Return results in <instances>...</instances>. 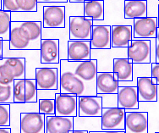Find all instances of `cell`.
I'll list each match as a JSON object with an SVG mask.
<instances>
[{
	"mask_svg": "<svg viewBox=\"0 0 159 133\" xmlns=\"http://www.w3.org/2000/svg\"><path fill=\"white\" fill-rule=\"evenodd\" d=\"M133 38L156 39L157 18L147 16L133 20Z\"/></svg>",
	"mask_w": 159,
	"mask_h": 133,
	"instance_id": "30bf717a",
	"label": "cell"
},
{
	"mask_svg": "<svg viewBox=\"0 0 159 133\" xmlns=\"http://www.w3.org/2000/svg\"><path fill=\"white\" fill-rule=\"evenodd\" d=\"M40 56L42 64H59L60 46L59 39L44 38L41 40Z\"/></svg>",
	"mask_w": 159,
	"mask_h": 133,
	"instance_id": "9a60e30c",
	"label": "cell"
},
{
	"mask_svg": "<svg viewBox=\"0 0 159 133\" xmlns=\"http://www.w3.org/2000/svg\"><path fill=\"white\" fill-rule=\"evenodd\" d=\"M37 3H68V0H37Z\"/></svg>",
	"mask_w": 159,
	"mask_h": 133,
	"instance_id": "8d00e7d4",
	"label": "cell"
},
{
	"mask_svg": "<svg viewBox=\"0 0 159 133\" xmlns=\"http://www.w3.org/2000/svg\"><path fill=\"white\" fill-rule=\"evenodd\" d=\"M125 109L110 107L102 108L101 115L102 131H125Z\"/></svg>",
	"mask_w": 159,
	"mask_h": 133,
	"instance_id": "5b68a950",
	"label": "cell"
},
{
	"mask_svg": "<svg viewBox=\"0 0 159 133\" xmlns=\"http://www.w3.org/2000/svg\"><path fill=\"white\" fill-rule=\"evenodd\" d=\"M2 10L11 13L20 12L16 0H2Z\"/></svg>",
	"mask_w": 159,
	"mask_h": 133,
	"instance_id": "e575fe53",
	"label": "cell"
},
{
	"mask_svg": "<svg viewBox=\"0 0 159 133\" xmlns=\"http://www.w3.org/2000/svg\"><path fill=\"white\" fill-rule=\"evenodd\" d=\"M64 62L75 75L84 80L85 82L96 86L97 74H98V60L91 59L90 60L80 62H70L64 59Z\"/></svg>",
	"mask_w": 159,
	"mask_h": 133,
	"instance_id": "52a82bcc",
	"label": "cell"
},
{
	"mask_svg": "<svg viewBox=\"0 0 159 133\" xmlns=\"http://www.w3.org/2000/svg\"><path fill=\"white\" fill-rule=\"evenodd\" d=\"M25 103H37V83L35 79L25 78Z\"/></svg>",
	"mask_w": 159,
	"mask_h": 133,
	"instance_id": "f546056e",
	"label": "cell"
},
{
	"mask_svg": "<svg viewBox=\"0 0 159 133\" xmlns=\"http://www.w3.org/2000/svg\"><path fill=\"white\" fill-rule=\"evenodd\" d=\"M155 40H156V42L159 43V27H157V37Z\"/></svg>",
	"mask_w": 159,
	"mask_h": 133,
	"instance_id": "ee69618b",
	"label": "cell"
},
{
	"mask_svg": "<svg viewBox=\"0 0 159 133\" xmlns=\"http://www.w3.org/2000/svg\"><path fill=\"white\" fill-rule=\"evenodd\" d=\"M90 41L69 40L67 46V60L70 62H80L92 59Z\"/></svg>",
	"mask_w": 159,
	"mask_h": 133,
	"instance_id": "4fadbf2b",
	"label": "cell"
},
{
	"mask_svg": "<svg viewBox=\"0 0 159 133\" xmlns=\"http://www.w3.org/2000/svg\"><path fill=\"white\" fill-rule=\"evenodd\" d=\"M113 72L117 75L119 82H133L134 67L127 58H116L113 61Z\"/></svg>",
	"mask_w": 159,
	"mask_h": 133,
	"instance_id": "7402d4cb",
	"label": "cell"
},
{
	"mask_svg": "<svg viewBox=\"0 0 159 133\" xmlns=\"http://www.w3.org/2000/svg\"><path fill=\"white\" fill-rule=\"evenodd\" d=\"M139 103L157 102V85L151 76H140L136 79Z\"/></svg>",
	"mask_w": 159,
	"mask_h": 133,
	"instance_id": "ac0fdd59",
	"label": "cell"
},
{
	"mask_svg": "<svg viewBox=\"0 0 159 133\" xmlns=\"http://www.w3.org/2000/svg\"><path fill=\"white\" fill-rule=\"evenodd\" d=\"M133 39L132 25H111V48H127L129 42Z\"/></svg>",
	"mask_w": 159,
	"mask_h": 133,
	"instance_id": "ffe728a7",
	"label": "cell"
},
{
	"mask_svg": "<svg viewBox=\"0 0 159 133\" xmlns=\"http://www.w3.org/2000/svg\"><path fill=\"white\" fill-rule=\"evenodd\" d=\"M87 1H90V0H68V2L71 3H83Z\"/></svg>",
	"mask_w": 159,
	"mask_h": 133,
	"instance_id": "60d3db41",
	"label": "cell"
},
{
	"mask_svg": "<svg viewBox=\"0 0 159 133\" xmlns=\"http://www.w3.org/2000/svg\"><path fill=\"white\" fill-rule=\"evenodd\" d=\"M119 89V80L116 74L111 72L98 71L96 80L97 96L101 94H117Z\"/></svg>",
	"mask_w": 159,
	"mask_h": 133,
	"instance_id": "d6986e66",
	"label": "cell"
},
{
	"mask_svg": "<svg viewBox=\"0 0 159 133\" xmlns=\"http://www.w3.org/2000/svg\"><path fill=\"white\" fill-rule=\"evenodd\" d=\"M155 133H159V131H156V132H155Z\"/></svg>",
	"mask_w": 159,
	"mask_h": 133,
	"instance_id": "c3c4849f",
	"label": "cell"
},
{
	"mask_svg": "<svg viewBox=\"0 0 159 133\" xmlns=\"http://www.w3.org/2000/svg\"><path fill=\"white\" fill-rule=\"evenodd\" d=\"M3 41L0 38V59H3Z\"/></svg>",
	"mask_w": 159,
	"mask_h": 133,
	"instance_id": "ab89813d",
	"label": "cell"
},
{
	"mask_svg": "<svg viewBox=\"0 0 159 133\" xmlns=\"http://www.w3.org/2000/svg\"><path fill=\"white\" fill-rule=\"evenodd\" d=\"M102 133H125V131H102Z\"/></svg>",
	"mask_w": 159,
	"mask_h": 133,
	"instance_id": "b9f144b4",
	"label": "cell"
},
{
	"mask_svg": "<svg viewBox=\"0 0 159 133\" xmlns=\"http://www.w3.org/2000/svg\"><path fill=\"white\" fill-rule=\"evenodd\" d=\"M9 45V50H40L41 48L24 37L17 21H11Z\"/></svg>",
	"mask_w": 159,
	"mask_h": 133,
	"instance_id": "e0dca14e",
	"label": "cell"
},
{
	"mask_svg": "<svg viewBox=\"0 0 159 133\" xmlns=\"http://www.w3.org/2000/svg\"><path fill=\"white\" fill-rule=\"evenodd\" d=\"M8 65L12 69L15 80L25 79L26 72V60L25 58L19 57H6L5 58Z\"/></svg>",
	"mask_w": 159,
	"mask_h": 133,
	"instance_id": "484cf974",
	"label": "cell"
},
{
	"mask_svg": "<svg viewBox=\"0 0 159 133\" xmlns=\"http://www.w3.org/2000/svg\"><path fill=\"white\" fill-rule=\"evenodd\" d=\"M90 44L92 50L111 49V25H93Z\"/></svg>",
	"mask_w": 159,
	"mask_h": 133,
	"instance_id": "2e32d148",
	"label": "cell"
},
{
	"mask_svg": "<svg viewBox=\"0 0 159 133\" xmlns=\"http://www.w3.org/2000/svg\"><path fill=\"white\" fill-rule=\"evenodd\" d=\"M127 59L132 64H151V39L133 38L127 48Z\"/></svg>",
	"mask_w": 159,
	"mask_h": 133,
	"instance_id": "277c9868",
	"label": "cell"
},
{
	"mask_svg": "<svg viewBox=\"0 0 159 133\" xmlns=\"http://www.w3.org/2000/svg\"><path fill=\"white\" fill-rule=\"evenodd\" d=\"M147 0H125L124 14L125 19L144 18L147 16Z\"/></svg>",
	"mask_w": 159,
	"mask_h": 133,
	"instance_id": "cb8c5ba5",
	"label": "cell"
},
{
	"mask_svg": "<svg viewBox=\"0 0 159 133\" xmlns=\"http://www.w3.org/2000/svg\"><path fill=\"white\" fill-rule=\"evenodd\" d=\"M89 133H102V131H89Z\"/></svg>",
	"mask_w": 159,
	"mask_h": 133,
	"instance_id": "bcb514c9",
	"label": "cell"
},
{
	"mask_svg": "<svg viewBox=\"0 0 159 133\" xmlns=\"http://www.w3.org/2000/svg\"><path fill=\"white\" fill-rule=\"evenodd\" d=\"M43 27L62 29L66 26L65 6L45 5L43 8Z\"/></svg>",
	"mask_w": 159,
	"mask_h": 133,
	"instance_id": "9c48e42d",
	"label": "cell"
},
{
	"mask_svg": "<svg viewBox=\"0 0 159 133\" xmlns=\"http://www.w3.org/2000/svg\"><path fill=\"white\" fill-rule=\"evenodd\" d=\"M0 9H2V0H0Z\"/></svg>",
	"mask_w": 159,
	"mask_h": 133,
	"instance_id": "7dc6e473",
	"label": "cell"
},
{
	"mask_svg": "<svg viewBox=\"0 0 159 133\" xmlns=\"http://www.w3.org/2000/svg\"><path fill=\"white\" fill-rule=\"evenodd\" d=\"M136 86H119L117 93V107L125 110L139 109Z\"/></svg>",
	"mask_w": 159,
	"mask_h": 133,
	"instance_id": "5bb4252c",
	"label": "cell"
},
{
	"mask_svg": "<svg viewBox=\"0 0 159 133\" xmlns=\"http://www.w3.org/2000/svg\"><path fill=\"white\" fill-rule=\"evenodd\" d=\"M151 77L156 79L157 85H159V64L157 63L151 64Z\"/></svg>",
	"mask_w": 159,
	"mask_h": 133,
	"instance_id": "d590c367",
	"label": "cell"
},
{
	"mask_svg": "<svg viewBox=\"0 0 159 133\" xmlns=\"http://www.w3.org/2000/svg\"><path fill=\"white\" fill-rule=\"evenodd\" d=\"M125 133L149 132V114L146 111L125 110Z\"/></svg>",
	"mask_w": 159,
	"mask_h": 133,
	"instance_id": "ba28073f",
	"label": "cell"
},
{
	"mask_svg": "<svg viewBox=\"0 0 159 133\" xmlns=\"http://www.w3.org/2000/svg\"><path fill=\"white\" fill-rule=\"evenodd\" d=\"M15 77L12 69L8 65L5 58L0 59V84L8 85L14 82Z\"/></svg>",
	"mask_w": 159,
	"mask_h": 133,
	"instance_id": "83f0119b",
	"label": "cell"
},
{
	"mask_svg": "<svg viewBox=\"0 0 159 133\" xmlns=\"http://www.w3.org/2000/svg\"><path fill=\"white\" fill-rule=\"evenodd\" d=\"M19 26L21 30L24 37L31 43L41 46L42 40V29L43 23L42 21H17Z\"/></svg>",
	"mask_w": 159,
	"mask_h": 133,
	"instance_id": "603a6c76",
	"label": "cell"
},
{
	"mask_svg": "<svg viewBox=\"0 0 159 133\" xmlns=\"http://www.w3.org/2000/svg\"><path fill=\"white\" fill-rule=\"evenodd\" d=\"M0 103H14V82L8 85L0 84Z\"/></svg>",
	"mask_w": 159,
	"mask_h": 133,
	"instance_id": "4dcf8cb0",
	"label": "cell"
},
{
	"mask_svg": "<svg viewBox=\"0 0 159 133\" xmlns=\"http://www.w3.org/2000/svg\"><path fill=\"white\" fill-rule=\"evenodd\" d=\"M25 79L14 80V103H25Z\"/></svg>",
	"mask_w": 159,
	"mask_h": 133,
	"instance_id": "f1b7e54d",
	"label": "cell"
},
{
	"mask_svg": "<svg viewBox=\"0 0 159 133\" xmlns=\"http://www.w3.org/2000/svg\"><path fill=\"white\" fill-rule=\"evenodd\" d=\"M20 133H46V115L39 112H22Z\"/></svg>",
	"mask_w": 159,
	"mask_h": 133,
	"instance_id": "8992f818",
	"label": "cell"
},
{
	"mask_svg": "<svg viewBox=\"0 0 159 133\" xmlns=\"http://www.w3.org/2000/svg\"><path fill=\"white\" fill-rule=\"evenodd\" d=\"M74 130V117L46 115V133H69Z\"/></svg>",
	"mask_w": 159,
	"mask_h": 133,
	"instance_id": "44dd1931",
	"label": "cell"
},
{
	"mask_svg": "<svg viewBox=\"0 0 159 133\" xmlns=\"http://www.w3.org/2000/svg\"><path fill=\"white\" fill-rule=\"evenodd\" d=\"M38 112L45 115H55V100L52 99H39Z\"/></svg>",
	"mask_w": 159,
	"mask_h": 133,
	"instance_id": "1f68e13d",
	"label": "cell"
},
{
	"mask_svg": "<svg viewBox=\"0 0 159 133\" xmlns=\"http://www.w3.org/2000/svg\"><path fill=\"white\" fill-rule=\"evenodd\" d=\"M10 104L0 103V126H10Z\"/></svg>",
	"mask_w": 159,
	"mask_h": 133,
	"instance_id": "836d02e7",
	"label": "cell"
},
{
	"mask_svg": "<svg viewBox=\"0 0 159 133\" xmlns=\"http://www.w3.org/2000/svg\"><path fill=\"white\" fill-rule=\"evenodd\" d=\"M104 16L103 0H90L83 3V16L91 18L93 21H102Z\"/></svg>",
	"mask_w": 159,
	"mask_h": 133,
	"instance_id": "d4e9b609",
	"label": "cell"
},
{
	"mask_svg": "<svg viewBox=\"0 0 159 133\" xmlns=\"http://www.w3.org/2000/svg\"><path fill=\"white\" fill-rule=\"evenodd\" d=\"M69 133H89V131L86 130H73Z\"/></svg>",
	"mask_w": 159,
	"mask_h": 133,
	"instance_id": "7bdbcfd3",
	"label": "cell"
},
{
	"mask_svg": "<svg viewBox=\"0 0 159 133\" xmlns=\"http://www.w3.org/2000/svg\"><path fill=\"white\" fill-rule=\"evenodd\" d=\"M11 21V12L0 9V38L3 41L9 40Z\"/></svg>",
	"mask_w": 159,
	"mask_h": 133,
	"instance_id": "4316f807",
	"label": "cell"
},
{
	"mask_svg": "<svg viewBox=\"0 0 159 133\" xmlns=\"http://www.w3.org/2000/svg\"><path fill=\"white\" fill-rule=\"evenodd\" d=\"M20 12H37V0H16Z\"/></svg>",
	"mask_w": 159,
	"mask_h": 133,
	"instance_id": "d6a6232c",
	"label": "cell"
},
{
	"mask_svg": "<svg viewBox=\"0 0 159 133\" xmlns=\"http://www.w3.org/2000/svg\"><path fill=\"white\" fill-rule=\"evenodd\" d=\"M77 101L80 117H101L103 108L101 96L77 97Z\"/></svg>",
	"mask_w": 159,
	"mask_h": 133,
	"instance_id": "8fae6325",
	"label": "cell"
},
{
	"mask_svg": "<svg viewBox=\"0 0 159 133\" xmlns=\"http://www.w3.org/2000/svg\"><path fill=\"white\" fill-rule=\"evenodd\" d=\"M157 27H159V5H158V16H157Z\"/></svg>",
	"mask_w": 159,
	"mask_h": 133,
	"instance_id": "f6af8a7d",
	"label": "cell"
},
{
	"mask_svg": "<svg viewBox=\"0 0 159 133\" xmlns=\"http://www.w3.org/2000/svg\"><path fill=\"white\" fill-rule=\"evenodd\" d=\"M93 21L83 16H70L69 18V39L90 41L92 37Z\"/></svg>",
	"mask_w": 159,
	"mask_h": 133,
	"instance_id": "3957f363",
	"label": "cell"
},
{
	"mask_svg": "<svg viewBox=\"0 0 159 133\" xmlns=\"http://www.w3.org/2000/svg\"><path fill=\"white\" fill-rule=\"evenodd\" d=\"M155 63L159 64V43L156 42L155 47Z\"/></svg>",
	"mask_w": 159,
	"mask_h": 133,
	"instance_id": "74e56055",
	"label": "cell"
},
{
	"mask_svg": "<svg viewBox=\"0 0 159 133\" xmlns=\"http://www.w3.org/2000/svg\"><path fill=\"white\" fill-rule=\"evenodd\" d=\"M59 64L61 66L59 73L60 93L76 97L97 96L96 86L86 83L75 75L73 71L66 65L64 59H61Z\"/></svg>",
	"mask_w": 159,
	"mask_h": 133,
	"instance_id": "6da1fadb",
	"label": "cell"
},
{
	"mask_svg": "<svg viewBox=\"0 0 159 133\" xmlns=\"http://www.w3.org/2000/svg\"><path fill=\"white\" fill-rule=\"evenodd\" d=\"M60 67H37L35 70V80L37 90L52 91L60 93L59 76Z\"/></svg>",
	"mask_w": 159,
	"mask_h": 133,
	"instance_id": "7a4b0ae2",
	"label": "cell"
},
{
	"mask_svg": "<svg viewBox=\"0 0 159 133\" xmlns=\"http://www.w3.org/2000/svg\"><path fill=\"white\" fill-rule=\"evenodd\" d=\"M55 115L65 117H76L78 115V101L76 96L56 93Z\"/></svg>",
	"mask_w": 159,
	"mask_h": 133,
	"instance_id": "7c38bea8",
	"label": "cell"
},
{
	"mask_svg": "<svg viewBox=\"0 0 159 133\" xmlns=\"http://www.w3.org/2000/svg\"><path fill=\"white\" fill-rule=\"evenodd\" d=\"M0 133H11L10 126H0Z\"/></svg>",
	"mask_w": 159,
	"mask_h": 133,
	"instance_id": "f35d334b",
	"label": "cell"
}]
</instances>
